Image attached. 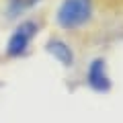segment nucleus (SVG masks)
Masks as SVG:
<instances>
[{
  "mask_svg": "<svg viewBox=\"0 0 123 123\" xmlns=\"http://www.w3.org/2000/svg\"><path fill=\"white\" fill-rule=\"evenodd\" d=\"M92 4L90 0H64L57 8V23L64 29H78L90 21Z\"/></svg>",
  "mask_w": 123,
  "mask_h": 123,
  "instance_id": "nucleus-1",
  "label": "nucleus"
},
{
  "mask_svg": "<svg viewBox=\"0 0 123 123\" xmlns=\"http://www.w3.org/2000/svg\"><path fill=\"white\" fill-rule=\"evenodd\" d=\"M37 2H41V0H8V4H10V12H12V14L21 12V10L31 8V6H35Z\"/></svg>",
  "mask_w": 123,
  "mask_h": 123,
  "instance_id": "nucleus-5",
  "label": "nucleus"
},
{
  "mask_svg": "<svg viewBox=\"0 0 123 123\" xmlns=\"http://www.w3.org/2000/svg\"><path fill=\"white\" fill-rule=\"evenodd\" d=\"M47 51L60 62L62 66H66V68L74 66V51H72V47L66 43V41H62V39H49L47 41Z\"/></svg>",
  "mask_w": 123,
  "mask_h": 123,
  "instance_id": "nucleus-4",
  "label": "nucleus"
},
{
  "mask_svg": "<svg viewBox=\"0 0 123 123\" xmlns=\"http://www.w3.org/2000/svg\"><path fill=\"white\" fill-rule=\"evenodd\" d=\"M86 82H88V86L92 90H97V92H107L111 88V80H109L107 66H105V60L103 57L92 60V64L86 70Z\"/></svg>",
  "mask_w": 123,
  "mask_h": 123,
  "instance_id": "nucleus-3",
  "label": "nucleus"
},
{
  "mask_svg": "<svg viewBox=\"0 0 123 123\" xmlns=\"http://www.w3.org/2000/svg\"><path fill=\"white\" fill-rule=\"evenodd\" d=\"M37 33V25L33 21H25L21 23V25L14 29V33L10 35L8 39V45H6V53H8L10 57H18L23 55V53L27 51V47H29L31 39L35 37Z\"/></svg>",
  "mask_w": 123,
  "mask_h": 123,
  "instance_id": "nucleus-2",
  "label": "nucleus"
}]
</instances>
